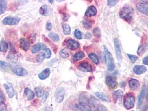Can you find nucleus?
<instances>
[{
    "label": "nucleus",
    "instance_id": "f257e3e1",
    "mask_svg": "<svg viewBox=\"0 0 148 111\" xmlns=\"http://www.w3.org/2000/svg\"><path fill=\"white\" fill-rule=\"evenodd\" d=\"M133 15V9L130 6L123 7L120 10L119 12V16L120 18L127 22H130L132 20Z\"/></svg>",
    "mask_w": 148,
    "mask_h": 111
},
{
    "label": "nucleus",
    "instance_id": "f03ea898",
    "mask_svg": "<svg viewBox=\"0 0 148 111\" xmlns=\"http://www.w3.org/2000/svg\"><path fill=\"white\" fill-rule=\"evenodd\" d=\"M135 102V98L133 94L132 93H128L124 98V106L126 110H130L133 108Z\"/></svg>",
    "mask_w": 148,
    "mask_h": 111
},
{
    "label": "nucleus",
    "instance_id": "7ed1b4c3",
    "mask_svg": "<svg viewBox=\"0 0 148 111\" xmlns=\"http://www.w3.org/2000/svg\"><path fill=\"white\" fill-rule=\"evenodd\" d=\"M105 53V58H106V62L107 65L108 69L110 71H112L115 69V65L114 63V58L111 54V53L107 49V48L104 46Z\"/></svg>",
    "mask_w": 148,
    "mask_h": 111
},
{
    "label": "nucleus",
    "instance_id": "20e7f679",
    "mask_svg": "<svg viewBox=\"0 0 148 111\" xmlns=\"http://www.w3.org/2000/svg\"><path fill=\"white\" fill-rule=\"evenodd\" d=\"M20 21V18L18 17L8 16L7 17H5L3 20L2 23L3 24L6 25H16L18 24Z\"/></svg>",
    "mask_w": 148,
    "mask_h": 111
},
{
    "label": "nucleus",
    "instance_id": "39448f33",
    "mask_svg": "<svg viewBox=\"0 0 148 111\" xmlns=\"http://www.w3.org/2000/svg\"><path fill=\"white\" fill-rule=\"evenodd\" d=\"M65 94V89L63 87H59L56 89L55 92V98L56 102L61 103L63 101Z\"/></svg>",
    "mask_w": 148,
    "mask_h": 111
},
{
    "label": "nucleus",
    "instance_id": "423d86ee",
    "mask_svg": "<svg viewBox=\"0 0 148 111\" xmlns=\"http://www.w3.org/2000/svg\"><path fill=\"white\" fill-rule=\"evenodd\" d=\"M105 82L107 86L111 89H116L118 85L116 79L111 76H107L105 79Z\"/></svg>",
    "mask_w": 148,
    "mask_h": 111
},
{
    "label": "nucleus",
    "instance_id": "0eeeda50",
    "mask_svg": "<svg viewBox=\"0 0 148 111\" xmlns=\"http://www.w3.org/2000/svg\"><path fill=\"white\" fill-rule=\"evenodd\" d=\"M80 71L85 72H91L92 71V67L91 65L87 62H84L80 63L77 67Z\"/></svg>",
    "mask_w": 148,
    "mask_h": 111
},
{
    "label": "nucleus",
    "instance_id": "6e6552de",
    "mask_svg": "<svg viewBox=\"0 0 148 111\" xmlns=\"http://www.w3.org/2000/svg\"><path fill=\"white\" fill-rule=\"evenodd\" d=\"M67 47L71 50H76L80 47L79 43L73 39H69L66 42Z\"/></svg>",
    "mask_w": 148,
    "mask_h": 111
},
{
    "label": "nucleus",
    "instance_id": "1a4fd4ad",
    "mask_svg": "<svg viewBox=\"0 0 148 111\" xmlns=\"http://www.w3.org/2000/svg\"><path fill=\"white\" fill-rule=\"evenodd\" d=\"M5 89L6 91V92L8 93V96L10 98H12L15 95V90L14 89V87L10 83H6L3 84Z\"/></svg>",
    "mask_w": 148,
    "mask_h": 111
},
{
    "label": "nucleus",
    "instance_id": "9d476101",
    "mask_svg": "<svg viewBox=\"0 0 148 111\" xmlns=\"http://www.w3.org/2000/svg\"><path fill=\"white\" fill-rule=\"evenodd\" d=\"M136 8L141 13L148 16V3L145 2L138 3Z\"/></svg>",
    "mask_w": 148,
    "mask_h": 111
},
{
    "label": "nucleus",
    "instance_id": "9b49d317",
    "mask_svg": "<svg viewBox=\"0 0 148 111\" xmlns=\"http://www.w3.org/2000/svg\"><path fill=\"white\" fill-rule=\"evenodd\" d=\"M20 45L21 48L25 51H27L30 48V43L29 41L25 38H20Z\"/></svg>",
    "mask_w": 148,
    "mask_h": 111
},
{
    "label": "nucleus",
    "instance_id": "f8f14e48",
    "mask_svg": "<svg viewBox=\"0 0 148 111\" xmlns=\"http://www.w3.org/2000/svg\"><path fill=\"white\" fill-rule=\"evenodd\" d=\"M114 45H115V50L117 58L119 60H121L122 59V53H121V50L119 40L117 38L114 39Z\"/></svg>",
    "mask_w": 148,
    "mask_h": 111
},
{
    "label": "nucleus",
    "instance_id": "ddd939ff",
    "mask_svg": "<svg viewBox=\"0 0 148 111\" xmlns=\"http://www.w3.org/2000/svg\"><path fill=\"white\" fill-rule=\"evenodd\" d=\"M46 48V46L45 44L42 43H38L35 44L32 47L31 49V52L32 53H36L41 50H44Z\"/></svg>",
    "mask_w": 148,
    "mask_h": 111
},
{
    "label": "nucleus",
    "instance_id": "4468645a",
    "mask_svg": "<svg viewBox=\"0 0 148 111\" xmlns=\"http://www.w3.org/2000/svg\"><path fill=\"white\" fill-rule=\"evenodd\" d=\"M134 72L136 74H141L147 71V68L144 66L136 65L133 67Z\"/></svg>",
    "mask_w": 148,
    "mask_h": 111
},
{
    "label": "nucleus",
    "instance_id": "2eb2a0df",
    "mask_svg": "<svg viewBox=\"0 0 148 111\" xmlns=\"http://www.w3.org/2000/svg\"><path fill=\"white\" fill-rule=\"evenodd\" d=\"M13 70L15 74L20 76H24L27 74V71L21 67H15Z\"/></svg>",
    "mask_w": 148,
    "mask_h": 111
},
{
    "label": "nucleus",
    "instance_id": "dca6fc26",
    "mask_svg": "<svg viewBox=\"0 0 148 111\" xmlns=\"http://www.w3.org/2000/svg\"><path fill=\"white\" fill-rule=\"evenodd\" d=\"M97 10L96 7L94 6H91L87 8L86 10L85 15L87 17H92L96 15Z\"/></svg>",
    "mask_w": 148,
    "mask_h": 111
},
{
    "label": "nucleus",
    "instance_id": "f3484780",
    "mask_svg": "<svg viewBox=\"0 0 148 111\" xmlns=\"http://www.w3.org/2000/svg\"><path fill=\"white\" fill-rule=\"evenodd\" d=\"M40 14L44 16H47L50 13V10L47 5H44L42 6L39 10Z\"/></svg>",
    "mask_w": 148,
    "mask_h": 111
},
{
    "label": "nucleus",
    "instance_id": "a211bd4d",
    "mask_svg": "<svg viewBox=\"0 0 148 111\" xmlns=\"http://www.w3.org/2000/svg\"><path fill=\"white\" fill-rule=\"evenodd\" d=\"M50 74V68H46L38 74V77L40 80H44L46 79L47 77H49Z\"/></svg>",
    "mask_w": 148,
    "mask_h": 111
},
{
    "label": "nucleus",
    "instance_id": "6ab92c4d",
    "mask_svg": "<svg viewBox=\"0 0 148 111\" xmlns=\"http://www.w3.org/2000/svg\"><path fill=\"white\" fill-rule=\"evenodd\" d=\"M129 87L132 90H136L139 87V82L136 79H132L129 82Z\"/></svg>",
    "mask_w": 148,
    "mask_h": 111
},
{
    "label": "nucleus",
    "instance_id": "aec40b11",
    "mask_svg": "<svg viewBox=\"0 0 148 111\" xmlns=\"http://www.w3.org/2000/svg\"><path fill=\"white\" fill-rule=\"evenodd\" d=\"M24 93L27 96L28 100H32L35 97V93L31 89L27 87L24 90Z\"/></svg>",
    "mask_w": 148,
    "mask_h": 111
},
{
    "label": "nucleus",
    "instance_id": "412c9836",
    "mask_svg": "<svg viewBox=\"0 0 148 111\" xmlns=\"http://www.w3.org/2000/svg\"><path fill=\"white\" fill-rule=\"evenodd\" d=\"M145 86H144L141 89L140 93V95H139V98H138V107H140L141 104H143L144 97L145 96Z\"/></svg>",
    "mask_w": 148,
    "mask_h": 111
},
{
    "label": "nucleus",
    "instance_id": "4be33fe9",
    "mask_svg": "<svg viewBox=\"0 0 148 111\" xmlns=\"http://www.w3.org/2000/svg\"><path fill=\"white\" fill-rule=\"evenodd\" d=\"M78 108L82 111H92L89 104L85 102H80L77 104Z\"/></svg>",
    "mask_w": 148,
    "mask_h": 111
},
{
    "label": "nucleus",
    "instance_id": "5701e85b",
    "mask_svg": "<svg viewBox=\"0 0 148 111\" xmlns=\"http://www.w3.org/2000/svg\"><path fill=\"white\" fill-rule=\"evenodd\" d=\"M84 57H85V53L82 51H79L76 53L74 54L73 57V59L74 62H77L83 59Z\"/></svg>",
    "mask_w": 148,
    "mask_h": 111
},
{
    "label": "nucleus",
    "instance_id": "b1692460",
    "mask_svg": "<svg viewBox=\"0 0 148 111\" xmlns=\"http://www.w3.org/2000/svg\"><path fill=\"white\" fill-rule=\"evenodd\" d=\"M0 68L5 72H8L11 69V66L7 62L0 61Z\"/></svg>",
    "mask_w": 148,
    "mask_h": 111
},
{
    "label": "nucleus",
    "instance_id": "393cba45",
    "mask_svg": "<svg viewBox=\"0 0 148 111\" xmlns=\"http://www.w3.org/2000/svg\"><path fill=\"white\" fill-rule=\"evenodd\" d=\"M7 8V1L0 0V15L3 14Z\"/></svg>",
    "mask_w": 148,
    "mask_h": 111
},
{
    "label": "nucleus",
    "instance_id": "a878e982",
    "mask_svg": "<svg viewBox=\"0 0 148 111\" xmlns=\"http://www.w3.org/2000/svg\"><path fill=\"white\" fill-rule=\"evenodd\" d=\"M112 95L115 100L120 101L122 97L123 96V92L122 90H117L116 91H114Z\"/></svg>",
    "mask_w": 148,
    "mask_h": 111
},
{
    "label": "nucleus",
    "instance_id": "bb28decb",
    "mask_svg": "<svg viewBox=\"0 0 148 111\" xmlns=\"http://www.w3.org/2000/svg\"><path fill=\"white\" fill-rule=\"evenodd\" d=\"M148 48V45H147V44L141 45L139 47L138 50V52H137L138 54L139 55V56L142 55L143 54H144L145 52L147 51Z\"/></svg>",
    "mask_w": 148,
    "mask_h": 111
},
{
    "label": "nucleus",
    "instance_id": "cd10ccee",
    "mask_svg": "<svg viewBox=\"0 0 148 111\" xmlns=\"http://www.w3.org/2000/svg\"><path fill=\"white\" fill-rule=\"evenodd\" d=\"M8 47V44L5 41H1L0 43V52L5 53L7 52Z\"/></svg>",
    "mask_w": 148,
    "mask_h": 111
},
{
    "label": "nucleus",
    "instance_id": "c85d7f7f",
    "mask_svg": "<svg viewBox=\"0 0 148 111\" xmlns=\"http://www.w3.org/2000/svg\"><path fill=\"white\" fill-rule=\"evenodd\" d=\"M35 93L36 95L37 96V97L40 98L44 96V89L43 88L41 87H37L35 89Z\"/></svg>",
    "mask_w": 148,
    "mask_h": 111
},
{
    "label": "nucleus",
    "instance_id": "c756f323",
    "mask_svg": "<svg viewBox=\"0 0 148 111\" xmlns=\"http://www.w3.org/2000/svg\"><path fill=\"white\" fill-rule=\"evenodd\" d=\"M89 58L92 60V61L96 65H98L99 63V59L95 53H90L89 54Z\"/></svg>",
    "mask_w": 148,
    "mask_h": 111
},
{
    "label": "nucleus",
    "instance_id": "7c9ffc66",
    "mask_svg": "<svg viewBox=\"0 0 148 111\" xmlns=\"http://www.w3.org/2000/svg\"><path fill=\"white\" fill-rule=\"evenodd\" d=\"M62 29H63V32L66 35H69L71 33V28L70 27V26L66 24V23H64L62 25Z\"/></svg>",
    "mask_w": 148,
    "mask_h": 111
},
{
    "label": "nucleus",
    "instance_id": "2f4dec72",
    "mask_svg": "<svg viewBox=\"0 0 148 111\" xmlns=\"http://www.w3.org/2000/svg\"><path fill=\"white\" fill-rule=\"evenodd\" d=\"M45 59H46V56H45V53L44 51L40 52L39 54H38L36 56V61L38 63H42Z\"/></svg>",
    "mask_w": 148,
    "mask_h": 111
},
{
    "label": "nucleus",
    "instance_id": "473e14b6",
    "mask_svg": "<svg viewBox=\"0 0 148 111\" xmlns=\"http://www.w3.org/2000/svg\"><path fill=\"white\" fill-rule=\"evenodd\" d=\"M96 96L97 97L100 99H101L103 101L105 102H108V98L106 96V95L103 92H96Z\"/></svg>",
    "mask_w": 148,
    "mask_h": 111
},
{
    "label": "nucleus",
    "instance_id": "72a5a7b5",
    "mask_svg": "<svg viewBox=\"0 0 148 111\" xmlns=\"http://www.w3.org/2000/svg\"><path fill=\"white\" fill-rule=\"evenodd\" d=\"M49 37H50L53 41L54 42H58L59 40V36L53 32H51L49 34Z\"/></svg>",
    "mask_w": 148,
    "mask_h": 111
},
{
    "label": "nucleus",
    "instance_id": "f704fd0d",
    "mask_svg": "<svg viewBox=\"0 0 148 111\" xmlns=\"http://www.w3.org/2000/svg\"><path fill=\"white\" fill-rule=\"evenodd\" d=\"M60 55L62 58L66 59V58L69 57L70 53H69V52L67 51L66 49H63V50H62L60 51Z\"/></svg>",
    "mask_w": 148,
    "mask_h": 111
},
{
    "label": "nucleus",
    "instance_id": "c9c22d12",
    "mask_svg": "<svg viewBox=\"0 0 148 111\" xmlns=\"http://www.w3.org/2000/svg\"><path fill=\"white\" fill-rule=\"evenodd\" d=\"M43 51L45 53V56H46V59H49L51 57V50L48 48H46L43 50Z\"/></svg>",
    "mask_w": 148,
    "mask_h": 111
},
{
    "label": "nucleus",
    "instance_id": "e433bc0d",
    "mask_svg": "<svg viewBox=\"0 0 148 111\" xmlns=\"http://www.w3.org/2000/svg\"><path fill=\"white\" fill-rule=\"evenodd\" d=\"M74 35L75 37H76L77 39H81L82 38V33L81 31L78 29L75 30L74 32Z\"/></svg>",
    "mask_w": 148,
    "mask_h": 111
},
{
    "label": "nucleus",
    "instance_id": "4c0bfd02",
    "mask_svg": "<svg viewBox=\"0 0 148 111\" xmlns=\"http://www.w3.org/2000/svg\"><path fill=\"white\" fill-rule=\"evenodd\" d=\"M107 2H108V5L110 7L115 6L118 2V1L115 0H108Z\"/></svg>",
    "mask_w": 148,
    "mask_h": 111
},
{
    "label": "nucleus",
    "instance_id": "58836bf2",
    "mask_svg": "<svg viewBox=\"0 0 148 111\" xmlns=\"http://www.w3.org/2000/svg\"><path fill=\"white\" fill-rule=\"evenodd\" d=\"M127 56L129 57V59L132 62H135L136 61V60L138 59V57L136 56L132 55V54H127Z\"/></svg>",
    "mask_w": 148,
    "mask_h": 111
},
{
    "label": "nucleus",
    "instance_id": "ea45409f",
    "mask_svg": "<svg viewBox=\"0 0 148 111\" xmlns=\"http://www.w3.org/2000/svg\"><path fill=\"white\" fill-rule=\"evenodd\" d=\"M5 101V96L3 92L0 90V104L4 103V101Z\"/></svg>",
    "mask_w": 148,
    "mask_h": 111
},
{
    "label": "nucleus",
    "instance_id": "a19ab883",
    "mask_svg": "<svg viewBox=\"0 0 148 111\" xmlns=\"http://www.w3.org/2000/svg\"><path fill=\"white\" fill-rule=\"evenodd\" d=\"M93 32L94 33V35L96 37H100L101 36V32H100V31L99 30V29H98V28L95 29L93 31Z\"/></svg>",
    "mask_w": 148,
    "mask_h": 111
},
{
    "label": "nucleus",
    "instance_id": "79ce46f5",
    "mask_svg": "<svg viewBox=\"0 0 148 111\" xmlns=\"http://www.w3.org/2000/svg\"><path fill=\"white\" fill-rule=\"evenodd\" d=\"M83 24H84V27H85L86 29H88L91 28V23L89 22V21H84L83 22Z\"/></svg>",
    "mask_w": 148,
    "mask_h": 111
},
{
    "label": "nucleus",
    "instance_id": "37998d69",
    "mask_svg": "<svg viewBox=\"0 0 148 111\" xmlns=\"http://www.w3.org/2000/svg\"><path fill=\"white\" fill-rule=\"evenodd\" d=\"M7 109V106L4 103L0 104V111H6Z\"/></svg>",
    "mask_w": 148,
    "mask_h": 111
},
{
    "label": "nucleus",
    "instance_id": "c03bdc74",
    "mask_svg": "<svg viewBox=\"0 0 148 111\" xmlns=\"http://www.w3.org/2000/svg\"><path fill=\"white\" fill-rule=\"evenodd\" d=\"M52 24L50 22H47L46 25V29L48 31H50L52 30Z\"/></svg>",
    "mask_w": 148,
    "mask_h": 111
},
{
    "label": "nucleus",
    "instance_id": "a18cd8bd",
    "mask_svg": "<svg viewBox=\"0 0 148 111\" xmlns=\"http://www.w3.org/2000/svg\"><path fill=\"white\" fill-rule=\"evenodd\" d=\"M143 63L144 65H147L148 66V56H146L145 57H144L143 59Z\"/></svg>",
    "mask_w": 148,
    "mask_h": 111
},
{
    "label": "nucleus",
    "instance_id": "49530a36",
    "mask_svg": "<svg viewBox=\"0 0 148 111\" xmlns=\"http://www.w3.org/2000/svg\"><path fill=\"white\" fill-rule=\"evenodd\" d=\"M91 36H92L91 34L90 33H89V32L86 33L85 34V38H86V39H90V38H91Z\"/></svg>",
    "mask_w": 148,
    "mask_h": 111
},
{
    "label": "nucleus",
    "instance_id": "de8ad7c7",
    "mask_svg": "<svg viewBox=\"0 0 148 111\" xmlns=\"http://www.w3.org/2000/svg\"><path fill=\"white\" fill-rule=\"evenodd\" d=\"M44 111H53V108L51 107H48L45 109Z\"/></svg>",
    "mask_w": 148,
    "mask_h": 111
},
{
    "label": "nucleus",
    "instance_id": "09e8293b",
    "mask_svg": "<svg viewBox=\"0 0 148 111\" xmlns=\"http://www.w3.org/2000/svg\"><path fill=\"white\" fill-rule=\"evenodd\" d=\"M143 111H148V105H147V106H145V107L143 110Z\"/></svg>",
    "mask_w": 148,
    "mask_h": 111
},
{
    "label": "nucleus",
    "instance_id": "8fccbe9b",
    "mask_svg": "<svg viewBox=\"0 0 148 111\" xmlns=\"http://www.w3.org/2000/svg\"><path fill=\"white\" fill-rule=\"evenodd\" d=\"M146 99H147V101H148V92L147 93V96H146Z\"/></svg>",
    "mask_w": 148,
    "mask_h": 111
},
{
    "label": "nucleus",
    "instance_id": "3c124183",
    "mask_svg": "<svg viewBox=\"0 0 148 111\" xmlns=\"http://www.w3.org/2000/svg\"><path fill=\"white\" fill-rule=\"evenodd\" d=\"M49 2L50 3H53V1H50V0H49Z\"/></svg>",
    "mask_w": 148,
    "mask_h": 111
},
{
    "label": "nucleus",
    "instance_id": "603ef678",
    "mask_svg": "<svg viewBox=\"0 0 148 111\" xmlns=\"http://www.w3.org/2000/svg\"><path fill=\"white\" fill-rule=\"evenodd\" d=\"M100 111V110H99V109H98V110H97V111Z\"/></svg>",
    "mask_w": 148,
    "mask_h": 111
},
{
    "label": "nucleus",
    "instance_id": "864d4df0",
    "mask_svg": "<svg viewBox=\"0 0 148 111\" xmlns=\"http://www.w3.org/2000/svg\"></svg>",
    "mask_w": 148,
    "mask_h": 111
}]
</instances>
